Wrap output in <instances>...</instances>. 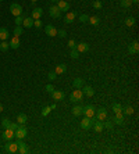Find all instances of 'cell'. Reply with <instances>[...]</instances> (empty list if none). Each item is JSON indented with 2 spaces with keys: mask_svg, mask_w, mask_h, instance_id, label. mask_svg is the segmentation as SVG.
Returning a JSON list of instances; mask_svg holds the SVG:
<instances>
[{
  "mask_svg": "<svg viewBox=\"0 0 139 154\" xmlns=\"http://www.w3.org/2000/svg\"><path fill=\"white\" fill-rule=\"evenodd\" d=\"M71 58H74V60H77L78 57H79V52H78L77 49H71Z\"/></svg>",
  "mask_w": 139,
  "mask_h": 154,
  "instance_id": "cell-39",
  "label": "cell"
},
{
  "mask_svg": "<svg viewBox=\"0 0 139 154\" xmlns=\"http://www.w3.org/2000/svg\"><path fill=\"white\" fill-rule=\"evenodd\" d=\"M22 32H24V29H22V26L21 25H16V28H14V31H13V33H14V36H21L22 35Z\"/></svg>",
  "mask_w": 139,
  "mask_h": 154,
  "instance_id": "cell-29",
  "label": "cell"
},
{
  "mask_svg": "<svg viewBox=\"0 0 139 154\" xmlns=\"http://www.w3.org/2000/svg\"><path fill=\"white\" fill-rule=\"evenodd\" d=\"M131 4H132V1L131 0H120V6L123 8H128V7H131Z\"/></svg>",
  "mask_w": 139,
  "mask_h": 154,
  "instance_id": "cell-33",
  "label": "cell"
},
{
  "mask_svg": "<svg viewBox=\"0 0 139 154\" xmlns=\"http://www.w3.org/2000/svg\"><path fill=\"white\" fill-rule=\"evenodd\" d=\"M56 78H57V74H56L54 71H50V72L47 74V79H49L50 82H53V81L56 79Z\"/></svg>",
  "mask_w": 139,
  "mask_h": 154,
  "instance_id": "cell-41",
  "label": "cell"
},
{
  "mask_svg": "<svg viewBox=\"0 0 139 154\" xmlns=\"http://www.w3.org/2000/svg\"><path fill=\"white\" fill-rule=\"evenodd\" d=\"M103 126L106 128V129H108V131H111L113 129V126H114V123L111 122V121H107V118L103 121Z\"/></svg>",
  "mask_w": 139,
  "mask_h": 154,
  "instance_id": "cell-34",
  "label": "cell"
},
{
  "mask_svg": "<svg viewBox=\"0 0 139 154\" xmlns=\"http://www.w3.org/2000/svg\"><path fill=\"white\" fill-rule=\"evenodd\" d=\"M102 7H103V3H102L100 0H95L93 1V8L95 10H100Z\"/></svg>",
  "mask_w": 139,
  "mask_h": 154,
  "instance_id": "cell-38",
  "label": "cell"
},
{
  "mask_svg": "<svg viewBox=\"0 0 139 154\" xmlns=\"http://www.w3.org/2000/svg\"><path fill=\"white\" fill-rule=\"evenodd\" d=\"M79 53H86V52H89V45L85 43V42H81V43H77V46H75Z\"/></svg>",
  "mask_w": 139,
  "mask_h": 154,
  "instance_id": "cell-17",
  "label": "cell"
},
{
  "mask_svg": "<svg viewBox=\"0 0 139 154\" xmlns=\"http://www.w3.org/2000/svg\"><path fill=\"white\" fill-rule=\"evenodd\" d=\"M21 25H22L24 28H31V26H33V18H32V17H25Z\"/></svg>",
  "mask_w": 139,
  "mask_h": 154,
  "instance_id": "cell-23",
  "label": "cell"
},
{
  "mask_svg": "<svg viewBox=\"0 0 139 154\" xmlns=\"http://www.w3.org/2000/svg\"><path fill=\"white\" fill-rule=\"evenodd\" d=\"M18 126H20V123L18 122H11V126H10V129H13V131L16 132L18 129Z\"/></svg>",
  "mask_w": 139,
  "mask_h": 154,
  "instance_id": "cell-47",
  "label": "cell"
},
{
  "mask_svg": "<svg viewBox=\"0 0 139 154\" xmlns=\"http://www.w3.org/2000/svg\"><path fill=\"white\" fill-rule=\"evenodd\" d=\"M77 17H78L77 11H68V13L65 14V17H64V22L65 24H72L74 21H75Z\"/></svg>",
  "mask_w": 139,
  "mask_h": 154,
  "instance_id": "cell-9",
  "label": "cell"
},
{
  "mask_svg": "<svg viewBox=\"0 0 139 154\" xmlns=\"http://www.w3.org/2000/svg\"><path fill=\"white\" fill-rule=\"evenodd\" d=\"M50 94H52L53 100H56V101L64 100V96H65V93L63 92V90H53V92L50 93Z\"/></svg>",
  "mask_w": 139,
  "mask_h": 154,
  "instance_id": "cell-11",
  "label": "cell"
},
{
  "mask_svg": "<svg viewBox=\"0 0 139 154\" xmlns=\"http://www.w3.org/2000/svg\"><path fill=\"white\" fill-rule=\"evenodd\" d=\"M0 43H1V40H0Z\"/></svg>",
  "mask_w": 139,
  "mask_h": 154,
  "instance_id": "cell-52",
  "label": "cell"
},
{
  "mask_svg": "<svg viewBox=\"0 0 139 154\" xmlns=\"http://www.w3.org/2000/svg\"><path fill=\"white\" fill-rule=\"evenodd\" d=\"M113 123L124 125V114L123 113H116V115H114V118H113Z\"/></svg>",
  "mask_w": 139,
  "mask_h": 154,
  "instance_id": "cell-21",
  "label": "cell"
},
{
  "mask_svg": "<svg viewBox=\"0 0 139 154\" xmlns=\"http://www.w3.org/2000/svg\"><path fill=\"white\" fill-rule=\"evenodd\" d=\"M8 39V29L0 28V40H7Z\"/></svg>",
  "mask_w": 139,
  "mask_h": 154,
  "instance_id": "cell-28",
  "label": "cell"
},
{
  "mask_svg": "<svg viewBox=\"0 0 139 154\" xmlns=\"http://www.w3.org/2000/svg\"><path fill=\"white\" fill-rule=\"evenodd\" d=\"M24 18H25V16H22V14H21V16H18V17H16L14 24H16V25H21V24H22V21H24Z\"/></svg>",
  "mask_w": 139,
  "mask_h": 154,
  "instance_id": "cell-42",
  "label": "cell"
},
{
  "mask_svg": "<svg viewBox=\"0 0 139 154\" xmlns=\"http://www.w3.org/2000/svg\"><path fill=\"white\" fill-rule=\"evenodd\" d=\"M8 45H10V49H18L20 47V38L18 36H13V38L10 39V42H8Z\"/></svg>",
  "mask_w": 139,
  "mask_h": 154,
  "instance_id": "cell-19",
  "label": "cell"
},
{
  "mask_svg": "<svg viewBox=\"0 0 139 154\" xmlns=\"http://www.w3.org/2000/svg\"><path fill=\"white\" fill-rule=\"evenodd\" d=\"M57 7L60 8V11H68L70 3L65 1V0H59V1H57Z\"/></svg>",
  "mask_w": 139,
  "mask_h": 154,
  "instance_id": "cell-18",
  "label": "cell"
},
{
  "mask_svg": "<svg viewBox=\"0 0 139 154\" xmlns=\"http://www.w3.org/2000/svg\"><path fill=\"white\" fill-rule=\"evenodd\" d=\"M82 93H84V96H88V97H92V96H95V89H93L92 86H89V85H84L82 86Z\"/></svg>",
  "mask_w": 139,
  "mask_h": 154,
  "instance_id": "cell-16",
  "label": "cell"
},
{
  "mask_svg": "<svg viewBox=\"0 0 139 154\" xmlns=\"http://www.w3.org/2000/svg\"><path fill=\"white\" fill-rule=\"evenodd\" d=\"M10 11H11V14H13V16L18 17V16H21V14H22V7H21L18 3H13V4L10 6Z\"/></svg>",
  "mask_w": 139,
  "mask_h": 154,
  "instance_id": "cell-8",
  "label": "cell"
},
{
  "mask_svg": "<svg viewBox=\"0 0 139 154\" xmlns=\"http://www.w3.org/2000/svg\"><path fill=\"white\" fill-rule=\"evenodd\" d=\"M95 119H96L95 117H93V118H88V117H85V118H84V119L81 121V123H79V125H81V128H82V129H85V131H89V129L92 128L93 121H95Z\"/></svg>",
  "mask_w": 139,
  "mask_h": 154,
  "instance_id": "cell-4",
  "label": "cell"
},
{
  "mask_svg": "<svg viewBox=\"0 0 139 154\" xmlns=\"http://www.w3.org/2000/svg\"><path fill=\"white\" fill-rule=\"evenodd\" d=\"M50 111H52L50 106H46V107H43V108H42V117H47L49 114H50Z\"/></svg>",
  "mask_w": 139,
  "mask_h": 154,
  "instance_id": "cell-36",
  "label": "cell"
},
{
  "mask_svg": "<svg viewBox=\"0 0 139 154\" xmlns=\"http://www.w3.org/2000/svg\"><path fill=\"white\" fill-rule=\"evenodd\" d=\"M42 16H43V10H42V7H35L33 10H32L31 17L33 18V20H39Z\"/></svg>",
  "mask_w": 139,
  "mask_h": 154,
  "instance_id": "cell-15",
  "label": "cell"
},
{
  "mask_svg": "<svg viewBox=\"0 0 139 154\" xmlns=\"http://www.w3.org/2000/svg\"><path fill=\"white\" fill-rule=\"evenodd\" d=\"M67 45H68L70 49H75V46H77V42H75L74 39H70V40H68V43H67Z\"/></svg>",
  "mask_w": 139,
  "mask_h": 154,
  "instance_id": "cell-44",
  "label": "cell"
},
{
  "mask_svg": "<svg viewBox=\"0 0 139 154\" xmlns=\"http://www.w3.org/2000/svg\"><path fill=\"white\" fill-rule=\"evenodd\" d=\"M17 145H18V151H20V154H27L28 153V145L24 143L21 139H17Z\"/></svg>",
  "mask_w": 139,
  "mask_h": 154,
  "instance_id": "cell-10",
  "label": "cell"
},
{
  "mask_svg": "<svg viewBox=\"0 0 139 154\" xmlns=\"http://www.w3.org/2000/svg\"><path fill=\"white\" fill-rule=\"evenodd\" d=\"M3 110H4V107H3V104H1V103H0V113H1V111H3Z\"/></svg>",
  "mask_w": 139,
  "mask_h": 154,
  "instance_id": "cell-48",
  "label": "cell"
},
{
  "mask_svg": "<svg viewBox=\"0 0 139 154\" xmlns=\"http://www.w3.org/2000/svg\"><path fill=\"white\" fill-rule=\"evenodd\" d=\"M84 99V93L81 89H75L74 92L70 94V101H72V103H75V101H81Z\"/></svg>",
  "mask_w": 139,
  "mask_h": 154,
  "instance_id": "cell-2",
  "label": "cell"
},
{
  "mask_svg": "<svg viewBox=\"0 0 139 154\" xmlns=\"http://www.w3.org/2000/svg\"><path fill=\"white\" fill-rule=\"evenodd\" d=\"M0 1H3V0H0Z\"/></svg>",
  "mask_w": 139,
  "mask_h": 154,
  "instance_id": "cell-53",
  "label": "cell"
},
{
  "mask_svg": "<svg viewBox=\"0 0 139 154\" xmlns=\"http://www.w3.org/2000/svg\"><path fill=\"white\" fill-rule=\"evenodd\" d=\"M139 52V43L138 42H132L131 45L128 46V53L129 54H138Z\"/></svg>",
  "mask_w": 139,
  "mask_h": 154,
  "instance_id": "cell-20",
  "label": "cell"
},
{
  "mask_svg": "<svg viewBox=\"0 0 139 154\" xmlns=\"http://www.w3.org/2000/svg\"><path fill=\"white\" fill-rule=\"evenodd\" d=\"M8 47H10V45H8L7 40H1V43H0V50H1V52H7Z\"/></svg>",
  "mask_w": 139,
  "mask_h": 154,
  "instance_id": "cell-35",
  "label": "cell"
},
{
  "mask_svg": "<svg viewBox=\"0 0 139 154\" xmlns=\"http://www.w3.org/2000/svg\"><path fill=\"white\" fill-rule=\"evenodd\" d=\"M88 22L91 24V25H93V26H97L99 24H100V18L97 16H92V17H89V21Z\"/></svg>",
  "mask_w": 139,
  "mask_h": 154,
  "instance_id": "cell-25",
  "label": "cell"
},
{
  "mask_svg": "<svg viewBox=\"0 0 139 154\" xmlns=\"http://www.w3.org/2000/svg\"><path fill=\"white\" fill-rule=\"evenodd\" d=\"M72 86H74V89H82V86H84V79H82V78H75L74 82H72Z\"/></svg>",
  "mask_w": 139,
  "mask_h": 154,
  "instance_id": "cell-24",
  "label": "cell"
},
{
  "mask_svg": "<svg viewBox=\"0 0 139 154\" xmlns=\"http://www.w3.org/2000/svg\"><path fill=\"white\" fill-rule=\"evenodd\" d=\"M131 1H132V3H135V4H138V3H139V0H131Z\"/></svg>",
  "mask_w": 139,
  "mask_h": 154,
  "instance_id": "cell-49",
  "label": "cell"
},
{
  "mask_svg": "<svg viewBox=\"0 0 139 154\" xmlns=\"http://www.w3.org/2000/svg\"><path fill=\"white\" fill-rule=\"evenodd\" d=\"M49 16L52 17V18H60L61 17V11H60V8L57 7L56 4H53L49 8Z\"/></svg>",
  "mask_w": 139,
  "mask_h": 154,
  "instance_id": "cell-7",
  "label": "cell"
},
{
  "mask_svg": "<svg viewBox=\"0 0 139 154\" xmlns=\"http://www.w3.org/2000/svg\"><path fill=\"white\" fill-rule=\"evenodd\" d=\"M95 113H96V108L92 104H86L85 107H82V114L85 117H88V118H93Z\"/></svg>",
  "mask_w": 139,
  "mask_h": 154,
  "instance_id": "cell-1",
  "label": "cell"
},
{
  "mask_svg": "<svg viewBox=\"0 0 139 154\" xmlns=\"http://www.w3.org/2000/svg\"><path fill=\"white\" fill-rule=\"evenodd\" d=\"M124 22H125L127 26H134V25H135V18H134V17H127Z\"/></svg>",
  "mask_w": 139,
  "mask_h": 154,
  "instance_id": "cell-31",
  "label": "cell"
},
{
  "mask_svg": "<svg viewBox=\"0 0 139 154\" xmlns=\"http://www.w3.org/2000/svg\"><path fill=\"white\" fill-rule=\"evenodd\" d=\"M71 111H72V115H74V117L82 115V106H74Z\"/></svg>",
  "mask_w": 139,
  "mask_h": 154,
  "instance_id": "cell-26",
  "label": "cell"
},
{
  "mask_svg": "<svg viewBox=\"0 0 139 154\" xmlns=\"http://www.w3.org/2000/svg\"><path fill=\"white\" fill-rule=\"evenodd\" d=\"M33 26H36V28H40V26H42V21H40V18H39V20H33Z\"/></svg>",
  "mask_w": 139,
  "mask_h": 154,
  "instance_id": "cell-46",
  "label": "cell"
},
{
  "mask_svg": "<svg viewBox=\"0 0 139 154\" xmlns=\"http://www.w3.org/2000/svg\"><path fill=\"white\" fill-rule=\"evenodd\" d=\"M78 18H79V22H88L89 21V16L88 14H81V16H78Z\"/></svg>",
  "mask_w": 139,
  "mask_h": 154,
  "instance_id": "cell-37",
  "label": "cell"
},
{
  "mask_svg": "<svg viewBox=\"0 0 139 154\" xmlns=\"http://www.w3.org/2000/svg\"><path fill=\"white\" fill-rule=\"evenodd\" d=\"M28 121V117L25 115V114H18L17 115V122L20 123V125H25Z\"/></svg>",
  "mask_w": 139,
  "mask_h": 154,
  "instance_id": "cell-27",
  "label": "cell"
},
{
  "mask_svg": "<svg viewBox=\"0 0 139 154\" xmlns=\"http://www.w3.org/2000/svg\"><path fill=\"white\" fill-rule=\"evenodd\" d=\"M123 111H124V115H132V114H134V108H132L131 106L123 107Z\"/></svg>",
  "mask_w": 139,
  "mask_h": 154,
  "instance_id": "cell-32",
  "label": "cell"
},
{
  "mask_svg": "<svg viewBox=\"0 0 139 154\" xmlns=\"http://www.w3.org/2000/svg\"><path fill=\"white\" fill-rule=\"evenodd\" d=\"M67 35H68V33H67L65 29H60V31H57V36H59V38H67Z\"/></svg>",
  "mask_w": 139,
  "mask_h": 154,
  "instance_id": "cell-43",
  "label": "cell"
},
{
  "mask_svg": "<svg viewBox=\"0 0 139 154\" xmlns=\"http://www.w3.org/2000/svg\"><path fill=\"white\" fill-rule=\"evenodd\" d=\"M45 33H46L47 36H50V38H54V36H57V29L54 28L53 25H46Z\"/></svg>",
  "mask_w": 139,
  "mask_h": 154,
  "instance_id": "cell-13",
  "label": "cell"
},
{
  "mask_svg": "<svg viewBox=\"0 0 139 154\" xmlns=\"http://www.w3.org/2000/svg\"><path fill=\"white\" fill-rule=\"evenodd\" d=\"M27 135H28V129H27L24 125H20V126H18V129L14 132V138L21 139V140L27 138Z\"/></svg>",
  "mask_w": 139,
  "mask_h": 154,
  "instance_id": "cell-3",
  "label": "cell"
},
{
  "mask_svg": "<svg viewBox=\"0 0 139 154\" xmlns=\"http://www.w3.org/2000/svg\"><path fill=\"white\" fill-rule=\"evenodd\" d=\"M32 3H36V1H38V0H31Z\"/></svg>",
  "mask_w": 139,
  "mask_h": 154,
  "instance_id": "cell-51",
  "label": "cell"
},
{
  "mask_svg": "<svg viewBox=\"0 0 139 154\" xmlns=\"http://www.w3.org/2000/svg\"><path fill=\"white\" fill-rule=\"evenodd\" d=\"M111 110H113L114 113H123V106H121L120 103H114V104L111 106Z\"/></svg>",
  "mask_w": 139,
  "mask_h": 154,
  "instance_id": "cell-30",
  "label": "cell"
},
{
  "mask_svg": "<svg viewBox=\"0 0 139 154\" xmlns=\"http://www.w3.org/2000/svg\"><path fill=\"white\" fill-rule=\"evenodd\" d=\"M92 128L95 129V132H96V133H100V132H103V129H104V126H103V121L95 119V121H93Z\"/></svg>",
  "mask_w": 139,
  "mask_h": 154,
  "instance_id": "cell-12",
  "label": "cell"
},
{
  "mask_svg": "<svg viewBox=\"0 0 139 154\" xmlns=\"http://www.w3.org/2000/svg\"><path fill=\"white\" fill-rule=\"evenodd\" d=\"M45 90H46L47 93H52V92H53V90H54V86L52 85V83H49V85H46V86H45Z\"/></svg>",
  "mask_w": 139,
  "mask_h": 154,
  "instance_id": "cell-45",
  "label": "cell"
},
{
  "mask_svg": "<svg viewBox=\"0 0 139 154\" xmlns=\"http://www.w3.org/2000/svg\"><path fill=\"white\" fill-rule=\"evenodd\" d=\"M1 138L4 139L6 142H7V140H13V139H14V131H13V129H10V128H7L6 131L3 132Z\"/></svg>",
  "mask_w": 139,
  "mask_h": 154,
  "instance_id": "cell-14",
  "label": "cell"
},
{
  "mask_svg": "<svg viewBox=\"0 0 139 154\" xmlns=\"http://www.w3.org/2000/svg\"><path fill=\"white\" fill-rule=\"evenodd\" d=\"M95 118H96V119H99V121H104V119L107 118V110H106L104 107L97 108V110H96V113H95Z\"/></svg>",
  "mask_w": 139,
  "mask_h": 154,
  "instance_id": "cell-6",
  "label": "cell"
},
{
  "mask_svg": "<svg viewBox=\"0 0 139 154\" xmlns=\"http://www.w3.org/2000/svg\"><path fill=\"white\" fill-rule=\"evenodd\" d=\"M1 125H3V128H4V129H7V128H10V126H11V121H10V119H7V118H4V119L1 121Z\"/></svg>",
  "mask_w": 139,
  "mask_h": 154,
  "instance_id": "cell-40",
  "label": "cell"
},
{
  "mask_svg": "<svg viewBox=\"0 0 139 154\" xmlns=\"http://www.w3.org/2000/svg\"><path fill=\"white\" fill-rule=\"evenodd\" d=\"M57 1H59V0H52V3H57Z\"/></svg>",
  "mask_w": 139,
  "mask_h": 154,
  "instance_id": "cell-50",
  "label": "cell"
},
{
  "mask_svg": "<svg viewBox=\"0 0 139 154\" xmlns=\"http://www.w3.org/2000/svg\"><path fill=\"white\" fill-rule=\"evenodd\" d=\"M4 149H6V151H7V153H11V154L18 153V145H17V142L7 140V143H6Z\"/></svg>",
  "mask_w": 139,
  "mask_h": 154,
  "instance_id": "cell-5",
  "label": "cell"
},
{
  "mask_svg": "<svg viewBox=\"0 0 139 154\" xmlns=\"http://www.w3.org/2000/svg\"><path fill=\"white\" fill-rule=\"evenodd\" d=\"M54 72H56L57 75L65 74V72H67V65H65V64H59V65H56V68H54Z\"/></svg>",
  "mask_w": 139,
  "mask_h": 154,
  "instance_id": "cell-22",
  "label": "cell"
}]
</instances>
